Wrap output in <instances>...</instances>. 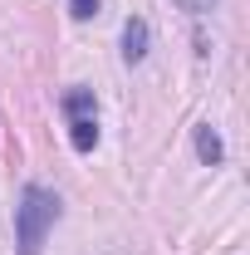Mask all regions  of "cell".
<instances>
[{
    "mask_svg": "<svg viewBox=\"0 0 250 255\" xmlns=\"http://www.w3.org/2000/svg\"><path fill=\"white\" fill-rule=\"evenodd\" d=\"M142 54H147V20H127L123 25V59L137 64Z\"/></svg>",
    "mask_w": 250,
    "mask_h": 255,
    "instance_id": "cell-3",
    "label": "cell"
},
{
    "mask_svg": "<svg viewBox=\"0 0 250 255\" xmlns=\"http://www.w3.org/2000/svg\"><path fill=\"white\" fill-rule=\"evenodd\" d=\"M182 10H191V15H206V10H216L221 0H177Z\"/></svg>",
    "mask_w": 250,
    "mask_h": 255,
    "instance_id": "cell-5",
    "label": "cell"
},
{
    "mask_svg": "<svg viewBox=\"0 0 250 255\" xmlns=\"http://www.w3.org/2000/svg\"><path fill=\"white\" fill-rule=\"evenodd\" d=\"M64 113H69V142H74V152H94V142H98L94 94L89 89H69L64 94Z\"/></svg>",
    "mask_w": 250,
    "mask_h": 255,
    "instance_id": "cell-2",
    "label": "cell"
},
{
    "mask_svg": "<svg viewBox=\"0 0 250 255\" xmlns=\"http://www.w3.org/2000/svg\"><path fill=\"white\" fill-rule=\"evenodd\" d=\"M69 5H74V15H79V20H89V15L98 10V0H69Z\"/></svg>",
    "mask_w": 250,
    "mask_h": 255,
    "instance_id": "cell-6",
    "label": "cell"
},
{
    "mask_svg": "<svg viewBox=\"0 0 250 255\" xmlns=\"http://www.w3.org/2000/svg\"><path fill=\"white\" fill-rule=\"evenodd\" d=\"M59 221V196L49 187H25L20 191V206H15V246L20 255H39L44 251V236H49V226Z\"/></svg>",
    "mask_w": 250,
    "mask_h": 255,
    "instance_id": "cell-1",
    "label": "cell"
},
{
    "mask_svg": "<svg viewBox=\"0 0 250 255\" xmlns=\"http://www.w3.org/2000/svg\"><path fill=\"white\" fill-rule=\"evenodd\" d=\"M196 152H201V162H221V137L211 132V123L196 128Z\"/></svg>",
    "mask_w": 250,
    "mask_h": 255,
    "instance_id": "cell-4",
    "label": "cell"
}]
</instances>
